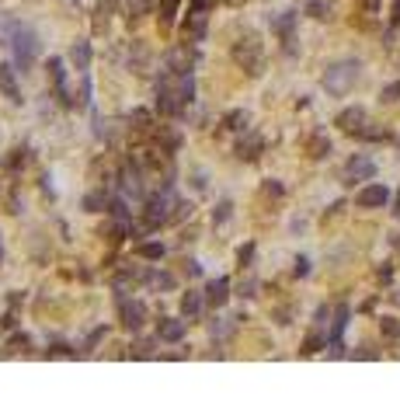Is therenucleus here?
<instances>
[{"label":"nucleus","instance_id":"nucleus-37","mask_svg":"<svg viewBox=\"0 0 400 418\" xmlns=\"http://www.w3.org/2000/svg\"><path fill=\"white\" fill-rule=\"evenodd\" d=\"M237 296H244V300H251V296H258V279H254V276H247V279H241V286H237Z\"/></svg>","mask_w":400,"mask_h":418},{"label":"nucleus","instance_id":"nucleus-49","mask_svg":"<svg viewBox=\"0 0 400 418\" xmlns=\"http://www.w3.org/2000/svg\"><path fill=\"white\" fill-rule=\"evenodd\" d=\"M393 25H400V0H393V14H390Z\"/></svg>","mask_w":400,"mask_h":418},{"label":"nucleus","instance_id":"nucleus-50","mask_svg":"<svg viewBox=\"0 0 400 418\" xmlns=\"http://www.w3.org/2000/svg\"><path fill=\"white\" fill-rule=\"evenodd\" d=\"M362 8H366V11H376V8H379V0H362Z\"/></svg>","mask_w":400,"mask_h":418},{"label":"nucleus","instance_id":"nucleus-27","mask_svg":"<svg viewBox=\"0 0 400 418\" xmlns=\"http://www.w3.org/2000/svg\"><path fill=\"white\" fill-rule=\"evenodd\" d=\"M157 342H160V338H136V342L129 345V355H133V359H153V355H157Z\"/></svg>","mask_w":400,"mask_h":418},{"label":"nucleus","instance_id":"nucleus-17","mask_svg":"<svg viewBox=\"0 0 400 418\" xmlns=\"http://www.w3.org/2000/svg\"><path fill=\"white\" fill-rule=\"evenodd\" d=\"M0 91H4L8 101H21V87H18V67L11 63H0Z\"/></svg>","mask_w":400,"mask_h":418},{"label":"nucleus","instance_id":"nucleus-53","mask_svg":"<svg viewBox=\"0 0 400 418\" xmlns=\"http://www.w3.org/2000/svg\"><path fill=\"white\" fill-rule=\"evenodd\" d=\"M393 303H397V307H400V293H393Z\"/></svg>","mask_w":400,"mask_h":418},{"label":"nucleus","instance_id":"nucleus-38","mask_svg":"<svg viewBox=\"0 0 400 418\" xmlns=\"http://www.w3.org/2000/svg\"><path fill=\"white\" fill-rule=\"evenodd\" d=\"M307 14H310V18H317V21H324V18H331V8L324 4V0H310Z\"/></svg>","mask_w":400,"mask_h":418},{"label":"nucleus","instance_id":"nucleus-6","mask_svg":"<svg viewBox=\"0 0 400 418\" xmlns=\"http://www.w3.org/2000/svg\"><path fill=\"white\" fill-rule=\"evenodd\" d=\"M199 45L195 42H181V45H170L164 52V67L175 70V74H192V67H199Z\"/></svg>","mask_w":400,"mask_h":418},{"label":"nucleus","instance_id":"nucleus-45","mask_svg":"<svg viewBox=\"0 0 400 418\" xmlns=\"http://www.w3.org/2000/svg\"><path fill=\"white\" fill-rule=\"evenodd\" d=\"M379 98H383V101H386V104H390V101H397V98H400V84H386V87H383V94H379Z\"/></svg>","mask_w":400,"mask_h":418},{"label":"nucleus","instance_id":"nucleus-23","mask_svg":"<svg viewBox=\"0 0 400 418\" xmlns=\"http://www.w3.org/2000/svg\"><path fill=\"white\" fill-rule=\"evenodd\" d=\"M244 318H216L212 324H209V335H212V342H226L234 331H237V324H241Z\"/></svg>","mask_w":400,"mask_h":418},{"label":"nucleus","instance_id":"nucleus-36","mask_svg":"<svg viewBox=\"0 0 400 418\" xmlns=\"http://www.w3.org/2000/svg\"><path fill=\"white\" fill-rule=\"evenodd\" d=\"M25 164H28V146H14L8 168H11V171H18V168H25Z\"/></svg>","mask_w":400,"mask_h":418},{"label":"nucleus","instance_id":"nucleus-41","mask_svg":"<svg viewBox=\"0 0 400 418\" xmlns=\"http://www.w3.org/2000/svg\"><path fill=\"white\" fill-rule=\"evenodd\" d=\"M146 8H150V0H129V21H140Z\"/></svg>","mask_w":400,"mask_h":418},{"label":"nucleus","instance_id":"nucleus-10","mask_svg":"<svg viewBox=\"0 0 400 418\" xmlns=\"http://www.w3.org/2000/svg\"><path fill=\"white\" fill-rule=\"evenodd\" d=\"M205 32H209V14H205V8H192L188 18H185V25H181V38L199 45V42H205Z\"/></svg>","mask_w":400,"mask_h":418},{"label":"nucleus","instance_id":"nucleus-47","mask_svg":"<svg viewBox=\"0 0 400 418\" xmlns=\"http://www.w3.org/2000/svg\"><path fill=\"white\" fill-rule=\"evenodd\" d=\"M355 355H359V359H376L379 352H376L373 345H359V352H355Z\"/></svg>","mask_w":400,"mask_h":418},{"label":"nucleus","instance_id":"nucleus-26","mask_svg":"<svg viewBox=\"0 0 400 418\" xmlns=\"http://www.w3.org/2000/svg\"><path fill=\"white\" fill-rule=\"evenodd\" d=\"M178 8H181V0H160L157 4V18H160V28H170L178 18Z\"/></svg>","mask_w":400,"mask_h":418},{"label":"nucleus","instance_id":"nucleus-1","mask_svg":"<svg viewBox=\"0 0 400 418\" xmlns=\"http://www.w3.org/2000/svg\"><path fill=\"white\" fill-rule=\"evenodd\" d=\"M195 98V80L192 74H175L167 70L160 80H157V112L167 116V119H178L188 112V104Z\"/></svg>","mask_w":400,"mask_h":418},{"label":"nucleus","instance_id":"nucleus-51","mask_svg":"<svg viewBox=\"0 0 400 418\" xmlns=\"http://www.w3.org/2000/svg\"><path fill=\"white\" fill-rule=\"evenodd\" d=\"M192 8H209V0H192Z\"/></svg>","mask_w":400,"mask_h":418},{"label":"nucleus","instance_id":"nucleus-15","mask_svg":"<svg viewBox=\"0 0 400 418\" xmlns=\"http://www.w3.org/2000/svg\"><path fill=\"white\" fill-rule=\"evenodd\" d=\"M226 300H230V279H226V276L209 279V286H205V303H209L212 310H219V307H226Z\"/></svg>","mask_w":400,"mask_h":418},{"label":"nucleus","instance_id":"nucleus-25","mask_svg":"<svg viewBox=\"0 0 400 418\" xmlns=\"http://www.w3.org/2000/svg\"><path fill=\"white\" fill-rule=\"evenodd\" d=\"M223 126L230 129V133H247V126H251V112H247V109H234V112H226Z\"/></svg>","mask_w":400,"mask_h":418},{"label":"nucleus","instance_id":"nucleus-22","mask_svg":"<svg viewBox=\"0 0 400 418\" xmlns=\"http://www.w3.org/2000/svg\"><path fill=\"white\" fill-rule=\"evenodd\" d=\"M70 63H74L80 74H87V67H91V42H87V38H77V42L70 45Z\"/></svg>","mask_w":400,"mask_h":418},{"label":"nucleus","instance_id":"nucleus-46","mask_svg":"<svg viewBox=\"0 0 400 418\" xmlns=\"http://www.w3.org/2000/svg\"><path fill=\"white\" fill-rule=\"evenodd\" d=\"M185 276H188V279H199V276H202V265H199L195 258H188V261H185Z\"/></svg>","mask_w":400,"mask_h":418},{"label":"nucleus","instance_id":"nucleus-16","mask_svg":"<svg viewBox=\"0 0 400 418\" xmlns=\"http://www.w3.org/2000/svg\"><path fill=\"white\" fill-rule=\"evenodd\" d=\"M355 202H359L362 209H379V206L390 202V188H386V185H366V188L355 195Z\"/></svg>","mask_w":400,"mask_h":418},{"label":"nucleus","instance_id":"nucleus-35","mask_svg":"<svg viewBox=\"0 0 400 418\" xmlns=\"http://www.w3.org/2000/svg\"><path fill=\"white\" fill-rule=\"evenodd\" d=\"M91 104V80L84 74V84H80V94H74V109H87Z\"/></svg>","mask_w":400,"mask_h":418},{"label":"nucleus","instance_id":"nucleus-34","mask_svg":"<svg viewBox=\"0 0 400 418\" xmlns=\"http://www.w3.org/2000/svg\"><path fill=\"white\" fill-rule=\"evenodd\" d=\"M230 217H234V202H219V206L212 209V223H216V227H223Z\"/></svg>","mask_w":400,"mask_h":418},{"label":"nucleus","instance_id":"nucleus-43","mask_svg":"<svg viewBox=\"0 0 400 418\" xmlns=\"http://www.w3.org/2000/svg\"><path fill=\"white\" fill-rule=\"evenodd\" d=\"M237 261H241V269H251V261H254V244H244L237 251Z\"/></svg>","mask_w":400,"mask_h":418},{"label":"nucleus","instance_id":"nucleus-31","mask_svg":"<svg viewBox=\"0 0 400 418\" xmlns=\"http://www.w3.org/2000/svg\"><path fill=\"white\" fill-rule=\"evenodd\" d=\"M84 209H87V213H104V209H108V195L104 192H87L84 195Z\"/></svg>","mask_w":400,"mask_h":418},{"label":"nucleus","instance_id":"nucleus-14","mask_svg":"<svg viewBox=\"0 0 400 418\" xmlns=\"http://www.w3.org/2000/svg\"><path fill=\"white\" fill-rule=\"evenodd\" d=\"M234 153H237V161H247V164H254V161H258V157L265 153V140H261L258 133H244Z\"/></svg>","mask_w":400,"mask_h":418},{"label":"nucleus","instance_id":"nucleus-44","mask_svg":"<svg viewBox=\"0 0 400 418\" xmlns=\"http://www.w3.org/2000/svg\"><path fill=\"white\" fill-rule=\"evenodd\" d=\"M32 349V338L28 335H14L11 338V352H28Z\"/></svg>","mask_w":400,"mask_h":418},{"label":"nucleus","instance_id":"nucleus-54","mask_svg":"<svg viewBox=\"0 0 400 418\" xmlns=\"http://www.w3.org/2000/svg\"><path fill=\"white\" fill-rule=\"evenodd\" d=\"M0 261H4V251H0Z\"/></svg>","mask_w":400,"mask_h":418},{"label":"nucleus","instance_id":"nucleus-24","mask_svg":"<svg viewBox=\"0 0 400 418\" xmlns=\"http://www.w3.org/2000/svg\"><path fill=\"white\" fill-rule=\"evenodd\" d=\"M150 289L157 293H167V289H175V276L170 272H160V269H146V279H143Z\"/></svg>","mask_w":400,"mask_h":418},{"label":"nucleus","instance_id":"nucleus-28","mask_svg":"<svg viewBox=\"0 0 400 418\" xmlns=\"http://www.w3.org/2000/svg\"><path fill=\"white\" fill-rule=\"evenodd\" d=\"M164 254H167V248H164V244H157V241L136 244V258H143V261H160Z\"/></svg>","mask_w":400,"mask_h":418},{"label":"nucleus","instance_id":"nucleus-11","mask_svg":"<svg viewBox=\"0 0 400 418\" xmlns=\"http://www.w3.org/2000/svg\"><path fill=\"white\" fill-rule=\"evenodd\" d=\"M143 164L140 161H126L122 164V171H119V188H122V195H133V199H140L143 195Z\"/></svg>","mask_w":400,"mask_h":418},{"label":"nucleus","instance_id":"nucleus-33","mask_svg":"<svg viewBox=\"0 0 400 418\" xmlns=\"http://www.w3.org/2000/svg\"><path fill=\"white\" fill-rule=\"evenodd\" d=\"M45 355H52V359H77V349H70L67 342H52L45 349Z\"/></svg>","mask_w":400,"mask_h":418},{"label":"nucleus","instance_id":"nucleus-3","mask_svg":"<svg viewBox=\"0 0 400 418\" xmlns=\"http://www.w3.org/2000/svg\"><path fill=\"white\" fill-rule=\"evenodd\" d=\"M359 77H362V63L359 60H337V63H331L324 70V91L341 98V94H348L359 84Z\"/></svg>","mask_w":400,"mask_h":418},{"label":"nucleus","instance_id":"nucleus-32","mask_svg":"<svg viewBox=\"0 0 400 418\" xmlns=\"http://www.w3.org/2000/svg\"><path fill=\"white\" fill-rule=\"evenodd\" d=\"M14 32H18V21L8 18V14H0V45H11Z\"/></svg>","mask_w":400,"mask_h":418},{"label":"nucleus","instance_id":"nucleus-39","mask_svg":"<svg viewBox=\"0 0 400 418\" xmlns=\"http://www.w3.org/2000/svg\"><path fill=\"white\" fill-rule=\"evenodd\" d=\"M379 328H383V335H386L390 342H400V321H390V318H383V321H379Z\"/></svg>","mask_w":400,"mask_h":418},{"label":"nucleus","instance_id":"nucleus-20","mask_svg":"<svg viewBox=\"0 0 400 418\" xmlns=\"http://www.w3.org/2000/svg\"><path fill=\"white\" fill-rule=\"evenodd\" d=\"M126 122H129V129L140 133V136H150V133H153V112H150V109H133Z\"/></svg>","mask_w":400,"mask_h":418},{"label":"nucleus","instance_id":"nucleus-2","mask_svg":"<svg viewBox=\"0 0 400 418\" xmlns=\"http://www.w3.org/2000/svg\"><path fill=\"white\" fill-rule=\"evenodd\" d=\"M234 63L247 74V77H261L265 74V45L258 32H244L234 42Z\"/></svg>","mask_w":400,"mask_h":418},{"label":"nucleus","instance_id":"nucleus-4","mask_svg":"<svg viewBox=\"0 0 400 418\" xmlns=\"http://www.w3.org/2000/svg\"><path fill=\"white\" fill-rule=\"evenodd\" d=\"M175 209H178V199L170 195V188L150 195L146 206H143V227H146V230H160L164 223L175 220Z\"/></svg>","mask_w":400,"mask_h":418},{"label":"nucleus","instance_id":"nucleus-9","mask_svg":"<svg viewBox=\"0 0 400 418\" xmlns=\"http://www.w3.org/2000/svg\"><path fill=\"white\" fill-rule=\"evenodd\" d=\"M45 70H49V84H52L56 98H60V101L67 104V109H74V94L67 91V63H63L60 56H49Z\"/></svg>","mask_w":400,"mask_h":418},{"label":"nucleus","instance_id":"nucleus-18","mask_svg":"<svg viewBox=\"0 0 400 418\" xmlns=\"http://www.w3.org/2000/svg\"><path fill=\"white\" fill-rule=\"evenodd\" d=\"M157 338L160 342H170V345L181 342L185 338V321H178V318H160L157 321Z\"/></svg>","mask_w":400,"mask_h":418},{"label":"nucleus","instance_id":"nucleus-12","mask_svg":"<svg viewBox=\"0 0 400 418\" xmlns=\"http://www.w3.org/2000/svg\"><path fill=\"white\" fill-rule=\"evenodd\" d=\"M376 175V164H373V157L366 153H355L352 161L345 164V171H341V178H345V185H359V182H369Z\"/></svg>","mask_w":400,"mask_h":418},{"label":"nucleus","instance_id":"nucleus-5","mask_svg":"<svg viewBox=\"0 0 400 418\" xmlns=\"http://www.w3.org/2000/svg\"><path fill=\"white\" fill-rule=\"evenodd\" d=\"M11 49H14V67L18 74H32L35 60H38V35L25 25H18L14 38H11Z\"/></svg>","mask_w":400,"mask_h":418},{"label":"nucleus","instance_id":"nucleus-13","mask_svg":"<svg viewBox=\"0 0 400 418\" xmlns=\"http://www.w3.org/2000/svg\"><path fill=\"white\" fill-rule=\"evenodd\" d=\"M334 126H337L341 133H348V136H362V129H366V109H359V104H352V109L337 112Z\"/></svg>","mask_w":400,"mask_h":418},{"label":"nucleus","instance_id":"nucleus-52","mask_svg":"<svg viewBox=\"0 0 400 418\" xmlns=\"http://www.w3.org/2000/svg\"><path fill=\"white\" fill-rule=\"evenodd\" d=\"M393 213H397V217H400V192H397V209H393Z\"/></svg>","mask_w":400,"mask_h":418},{"label":"nucleus","instance_id":"nucleus-30","mask_svg":"<svg viewBox=\"0 0 400 418\" xmlns=\"http://www.w3.org/2000/svg\"><path fill=\"white\" fill-rule=\"evenodd\" d=\"M157 143H160L164 153H175V150L181 146V133H175V129H160V133H157Z\"/></svg>","mask_w":400,"mask_h":418},{"label":"nucleus","instance_id":"nucleus-40","mask_svg":"<svg viewBox=\"0 0 400 418\" xmlns=\"http://www.w3.org/2000/svg\"><path fill=\"white\" fill-rule=\"evenodd\" d=\"M101 338H108V328H104V324H101V328H94V331L87 335V342H84V352H94V345H98Z\"/></svg>","mask_w":400,"mask_h":418},{"label":"nucleus","instance_id":"nucleus-48","mask_svg":"<svg viewBox=\"0 0 400 418\" xmlns=\"http://www.w3.org/2000/svg\"><path fill=\"white\" fill-rule=\"evenodd\" d=\"M296 276H310V258H296Z\"/></svg>","mask_w":400,"mask_h":418},{"label":"nucleus","instance_id":"nucleus-19","mask_svg":"<svg viewBox=\"0 0 400 418\" xmlns=\"http://www.w3.org/2000/svg\"><path fill=\"white\" fill-rule=\"evenodd\" d=\"M202 303H205L202 293H192V289H188V293L181 296V318H185L188 324H195V321L202 318Z\"/></svg>","mask_w":400,"mask_h":418},{"label":"nucleus","instance_id":"nucleus-8","mask_svg":"<svg viewBox=\"0 0 400 418\" xmlns=\"http://www.w3.org/2000/svg\"><path fill=\"white\" fill-rule=\"evenodd\" d=\"M119 324L126 331H140L146 324V303L143 300H129V296H119Z\"/></svg>","mask_w":400,"mask_h":418},{"label":"nucleus","instance_id":"nucleus-21","mask_svg":"<svg viewBox=\"0 0 400 418\" xmlns=\"http://www.w3.org/2000/svg\"><path fill=\"white\" fill-rule=\"evenodd\" d=\"M327 153H331L327 133H310V136H307V157H310V161H324Z\"/></svg>","mask_w":400,"mask_h":418},{"label":"nucleus","instance_id":"nucleus-7","mask_svg":"<svg viewBox=\"0 0 400 418\" xmlns=\"http://www.w3.org/2000/svg\"><path fill=\"white\" fill-rule=\"evenodd\" d=\"M271 32L282 38L285 56H296V11H282L278 18H271Z\"/></svg>","mask_w":400,"mask_h":418},{"label":"nucleus","instance_id":"nucleus-42","mask_svg":"<svg viewBox=\"0 0 400 418\" xmlns=\"http://www.w3.org/2000/svg\"><path fill=\"white\" fill-rule=\"evenodd\" d=\"M282 192H285V188H282L275 178H268V182L261 185V195H268V199H282Z\"/></svg>","mask_w":400,"mask_h":418},{"label":"nucleus","instance_id":"nucleus-29","mask_svg":"<svg viewBox=\"0 0 400 418\" xmlns=\"http://www.w3.org/2000/svg\"><path fill=\"white\" fill-rule=\"evenodd\" d=\"M327 345V335H324V328L317 324L310 335H307V342H303V355H313V352H320Z\"/></svg>","mask_w":400,"mask_h":418}]
</instances>
